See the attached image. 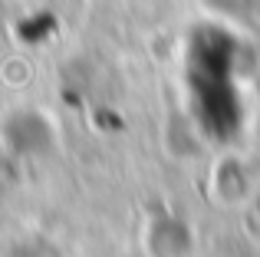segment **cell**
Listing matches in <instances>:
<instances>
[{
  "label": "cell",
  "instance_id": "1",
  "mask_svg": "<svg viewBox=\"0 0 260 257\" xmlns=\"http://www.w3.org/2000/svg\"><path fill=\"white\" fill-rule=\"evenodd\" d=\"M4 142L13 155H40L50 148L53 132H50V122L43 116L23 109V112H13L4 122Z\"/></svg>",
  "mask_w": 260,
  "mask_h": 257
}]
</instances>
